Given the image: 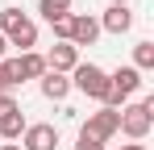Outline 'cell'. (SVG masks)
Masks as SVG:
<instances>
[{
	"instance_id": "9c48e42d",
	"label": "cell",
	"mask_w": 154,
	"mask_h": 150,
	"mask_svg": "<svg viewBox=\"0 0 154 150\" xmlns=\"http://www.w3.org/2000/svg\"><path fill=\"white\" fill-rule=\"evenodd\" d=\"M129 29H133L129 4H108V13L100 17V33H129Z\"/></svg>"
},
{
	"instance_id": "9a60e30c",
	"label": "cell",
	"mask_w": 154,
	"mask_h": 150,
	"mask_svg": "<svg viewBox=\"0 0 154 150\" xmlns=\"http://www.w3.org/2000/svg\"><path fill=\"white\" fill-rule=\"evenodd\" d=\"M50 29H54V38H58V42H71V17H58V21H50Z\"/></svg>"
},
{
	"instance_id": "2e32d148",
	"label": "cell",
	"mask_w": 154,
	"mask_h": 150,
	"mask_svg": "<svg viewBox=\"0 0 154 150\" xmlns=\"http://www.w3.org/2000/svg\"><path fill=\"white\" fill-rule=\"evenodd\" d=\"M17 83H13V75H8V63H0V96H8Z\"/></svg>"
},
{
	"instance_id": "30bf717a",
	"label": "cell",
	"mask_w": 154,
	"mask_h": 150,
	"mask_svg": "<svg viewBox=\"0 0 154 150\" xmlns=\"http://www.w3.org/2000/svg\"><path fill=\"white\" fill-rule=\"evenodd\" d=\"M38 88H42L46 100H67V96H71V79L58 75V71H46L42 79H38Z\"/></svg>"
},
{
	"instance_id": "ba28073f",
	"label": "cell",
	"mask_w": 154,
	"mask_h": 150,
	"mask_svg": "<svg viewBox=\"0 0 154 150\" xmlns=\"http://www.w3.org/2000/svg\"><path fill=\"white\" fill-rule=\"evenodd\" d=\"M100 38V21L92 17V13H71V46H92Z\"/></svg>"
},
{
	"instance_id": "8fae6325",
	"label": "cell",
	"mask_w": 154,
	"mask_h": 150,
	"mask_svg": "<svg viewBox=\"0 0 154 150\" xmlns=\"http://www.w3.org/2000/svg\"><path fill=\"white\" fill-rule=\"evenodd\" d=\"M108 83H112V88H117V92L129 100L137 88H142V71H133V67H117V71L108 75Z\"/></svg>"
},
{
	"instance_id": "8992f818",
	"label": "cell",
	"mask_w": 154,
	"mask_h": 150,
	"mask_svg": "<svg viewBox=\"0 0 154 150\" xmlns=\"http://www.w3.org/2000/svg\"><path fill=\"white\" fill-rule=\"evenodd\" d=\"M21 150H58V129L46 121L38 125H25V133H21V142H17Z\"/></svg>"
},
{
	"instance_id": "4fadbf2b",
	"label": "cell",
	"mask_w": 154,
	"mask_h": 150,
	"mask_svg": "<svg viewBox=\"0 0 154 150\" xmlns=\"http://www.w3.org/2000/svg\"><path fill=\"white\" fill-rule=\"evenodd\" d=\"M38 13L46 21H58V17H71V0H38Z\"/></svg>"
},
{
	"instance_id": "277c9868",
	"label": "cell",
	"mask_w": 154,
	"mask_h": 150,
	"mask_svg": "<svg viewBox=\"0 0 154 150\" xmlns=\"http://www.w3.org/2000/svg\"><path fill=\"white\" fill-rule=\"evenodd\" d=\"M117 125H121V113L117 108H100V113H88V121L79 125V138H88V142H108L112 133H117Z\"/></svg>"
},
{
	"instance_id": "6da1fadb",
	"label": "cell",
	"mask_w": 154,
	"mask_h": 150,
	"mask_svg": "<svg viewBox=\"0 0 154 150\" xmlns=\"http://www.w3.org/2000/svg\"><path fill=\"white\" fill-rule=\"evenodd\" d=\"M0 33H4L8 46H21V54L38 46V25L29 21L21 8H0Z\"/></svg>"
},
{
	"instance_id": "44dd1931",
	"label": "cell",
	"mask_w": 154,
	"mask_h": 150,
	"mask_svg": "<svg viewBox=\"0 0 154 150\" xmlns=\"http://www.w3.org/2000/svg\"><path fill=\"white\" fill-rule=\"evenodd\" d=\"M0 150H21V146H17V142H0Z\"/></svg>"
},
{
	"instance_id": "3957f363",
	"label": "cell",
	"mask_w": 154,
	"mask_h": 150,
	"mask_svg": "<svg viewBox=\"0 0 154 150\" xmlns=\"http://www.w3.org/2000/svg\"><path fill=\"white\" fill-rule=\"evenodd\" d=\"M71 88L104 104V96H108L112 83H108V71H104V67H96V63H79L75 71H71Z\"/></svg>"
},
{
	"instance_id": "e0dca14e",
	"label": "cell",
	"mask_w": 154,
	"mask_h": 150,
	"mask_svg": "<svg viewBox=\"0 0 154 150\" xmlns=\"http://www.w3.org/2000/svg\"><path fill=\"white\" fill-rule=\"evenodd\" d=\"M17 108H21V104L13 100V92H8V96H0V117H8V113H17Z\"/></svg>"
},
{
	"instance_id": "52a82bcc",
	"label": "cell",
	"mask_w": 154,
	"mask_h": 150,
	"mask_svg": "<svg viewBox=\"0 0 154 150\" xmlns=\"http://www.w3.org/2000/svg\"><path fill=\"white\" fill-rule=\"evenodd\" d=\"M42 58H46V71H58V75H71L79 67V50L71 46V42H54Z\"/></svg>"
},
{
	"instance_id": "5bb4252c",
	"label": "cell",
	"mask_w": 154,
	"mask_h": 150,
	"mask_svg": "<svg viewBox=\"0 0 154 150\" xmlns=\"http://www.w3.org/2000/svg\"><path fill=\"white\" fill-rule=\"evenodd\" d=\"M129 67H133V71H150V67H154V42H137Z\"/></svg>"
},
{
	"instance_id": "7402d4cb",
	"label": "cell",
	"mask_w": 154,
	"mask_h": 150,
	"mask_svg": "<svg viewBox=\"0 0 154 150\" xmlns=\"http://www.w3.org/2000/svg\"><path fill=\"white\" fill-rule=\"evenodd\" d=\"M108 4H129V0H108Z\"/></svg>"
},
{
	"instance_id": "ffe728a7",
	"label": "cell",
	"mask_w": 154,
	"mask_h": 150,
	"mask_svg": "<svg viewBox=\"0 0 154 150\" xmlns=\"http://www.w3.org/2000/svg\"><path fill=\"white\" fill-rule=\"evenodd\" d=\"M117 150H146L142 142H129V146H117Z\"/></svg>"
},
{
	"instance_id": "7a4b0ae2",
	"label": "cell",
	"mask_w": 154,
	"mask_h": 150,
	"mask_svg": "<svg viewBox=\"0 0 154 150\" xmlns=\"http://www.w3.org/2000/svg\"><path fill=\"white\" fill-rule=\"evenodd\" d=\"M150 129H154V100H137V104H125V108H121L117 133H125L129 142H142Z\"/></svg>"
},
{
	"instance_id": "5b68a950",
	"label": "cell",
	"mask_w": 154,
	"mask_h": 150,
	"mask_svg": "<svg viewBox=\"0 0 154 150\" xmlns=\"http://www.w3.org/2000/svg\"><path fill=\"white\" fill-rule=\"evenodd\" d=\"M4 63H8L13 83H25V79H42V75H46V58H42L38 50H25L21 58H4Z\"/></svg>"
},
{
	"instance_id": "d6986e66",
	"label": "cell",
	"mask_w": 154,
	"mask_h": 150,
	"mask_svg": "<svg viewBox=\"0 0 154 150\" xmlns=\"http://www.w3.org/2000/svg\"><path fill=\"white\" fill-rule=\"evenodd\" d=\"M4 54H8V42H4V33H0V63H4Z\"/></svg>"
},
{
	"instance_id": "7c38bea8",
	"label": "cell",
	"mask_w": 154,
	"mask_h": 150,
	"mask_svg": "<svg viewBox=\"0 0 154 150\" xmlns=\"http://www.w3.org/2000/svg\"><path fill=\"white\" fill-rule=\"evenodd\" d=\"M21 133H25V117H21V108L8 113V117H0V142H21Z\"/></svg>"
},
{
	"instance_id": "ac0fdd59",
	"label": "cell",
	"mask_w": 154,
	"mask_h": 150,
	"mask_svg": "<svg viewBox=\"0 0 154 150\" xmlns=\"http://www.w3.org/2000/svg\"><path fill=\"white\" fill-rule=\"evenodd\" d=\"M75 150H104V146H100V142H88V138H79V142H75Z\"/></svg>"
}]
</instances>
